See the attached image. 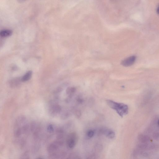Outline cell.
Returning <instances> with one entry per match:
<instances>
[{
	"label": "cell",
	"mask_w": 159,
	"mask_h": 159,
	"mask_svg": "<svg viewBox=\"0 0 159 159\" xmlns=\"http://www.w3.org/2000/svg\"><path fill=\"white\" fill-rule=\"evenodd\" d=\"M77 139V136L75 133H72L69 135L67 140V144L70 149H73L75 146Z\"/></svg>",
	"instance_id": "cell-2"
},
{
	"label": "cell",
	"mask_w": 159,
	"mask_h": 159,
	"mask_svg": "<svg viewBox=\"0 0 159 159\" xmlns=\"http://www.w3.org/2000/svg\"><path fill=\"white\" fill-rule=\"evenodd\" d=\"M76 89L74 87H69L67 89L66 93L67 94L69 95V97H71L72 95L75 93Z\"/></svg>",
	"instance_id": "cell-8"
},
{
	"label": "cell",
	"mask_w": 159,
	"mask_h": 159,
	"mask_svg": "<svg viewBox=\"0 0 159 159\" xmlns=\"http://www.w3.org/2000/svg\"><path fill=\"white\" fill-rule=\"evenodd\" d=\"M158 125L159 126V119L158 120Z\"/></svg>",
	"instance_id": "cell-16"
},
{
	"label": "cell",
	"mask_w": 159,
	"mask_h": 159,
	"mask_svg": "<svg viewBox=\"0 0 159 159\" xmlns=\"http://www.w3.org/2000/svg\"><path fill=\"white\" fill-rule=\"evenodd\" d=\"M157 13L159 15V5L158 7V8L157 10Z\"/></svg>",
	"instance_id": "cell-14"
},
{
	"label": "cell",
	"mask_w": 159,
	"mask_h": 159,
	"mask_svg": "<svg viewBox=\"0 0 159 159\" xmlns=\"http://www.w3.org/2000/svg\"><path fill=\"white\" fill-rule=\"evenodd\" d=\"M82 101H83L82 100V99H81L80 98H79L77 100V101L78 102H79V103H82Z\"/></svg>",
	"instance_id": "cell-13"
},
{
	"label": "cell",
	"mask_w": 159,
	"mask_h": 159,
	"mask_svg": "<svg viewBox=\"0 0 159 159\" xmlns=\"http://www.w3.org/2000/svg\"><path fill=\"white\" fill-rule=\"evenodd\" d=\"M94 135V132L93 130H90L87 132V136L90 138L93 137Z\"/></svg>",
	"instance_id": "cell-10"
},
{
	"label": "cell",
	"mask_w": 159,
	"mask_h": 159,
	"mask_svg": "<svg viewBox=\"0 0 159 159\" xmlns=\"http://www.w3.org/2000/svg\"><path fill=\"white\" fill-rule=\"evenodd\" d=\"M106 103L109 107L115 110L117 108L119 104L117 102L110 100H107Z\"/></svg>",
	"instance_id": "cell-6"
},
{
	"label": "cell",
	"mask_w": 159,
	"mask_h": 159,
	"mask_svg": "<svg viewBox=\"0 0 159 159\" xmlns=\"http://www.w3.org/2000/svg\"><path fill=\"white\" fill-rule=\"evenodd\" d=\"M136 59L135 56H132L123 60L121 64L123 66L128 67L133 65L135 63Z\"/></svg>",
	"instance_id": "cell-4"
},
{
	"label": "cell",
	"mask_w": 159,
	"mask_h": 159,
	"mask_svg": "<svg viewBox=\"0 0 159 159\" xmlns=\"http://www.w3.org/2000/svg\"><path fill=\"white\" fill-rule=\"evenodd\" d=\"M32 75V72L30 71L27 72L25 75L22 77L21 79V80L23 82H26L28 80H29L31 78Z\"/></svg>",
	"instance_id": "cell-7"
},
{
	"label": "cell",
	"mask_w": 159,
	"mask_h": 159,
	"mask_svg": "<svg viewBox=\"0 0 159 159\" xmlns=\"http://www.w3.org/2000/svg\"><path fill=\"white\" fill-rule=\"evenodd\" d=\"M75 115L78 118H79L80 117L81 115V113L78 110L76 111L75 112Z\"/></svg>",
	"instance_id": "cell-11"
},
{
	"label": "cell",
	"mask_w": 159,
	"mask_h": 159,
	"mask_svg": "<svg viewBox=\"0 0 159 159\" xmlns=\"http://www.w3.org/2000/svg\"><path fill=\"white\" fill-rule=\"evenodd\" d=\"M49 107V112L52 116H55L61 112V108L55 101H52Z\"/></svg>",
	"instance_id": "cell-1"
},
{
	"label": "cell",
	"mask_w": 159,
	"mask_h": 159,
	"mask_svg": "<svg viewBox=\"0 0 159 159\" xmlns=\"http://www.w3.org/2000/svg\"><path fill=\"white\" fill-rule=\"evenodd\" d=\"M110 1L112 2H114L116 1V0H110Z\"/></svg>",
	"instance_id": "cell-15"
},
{
	"label": "cell",
	"mask_w": 159,
	"mask_h": 159,
	"mask_svg": "<svg viewBox=\"0 0 159 159\" xmlns=\"http://www.w3.org/2000/svg\"><path fill=\"white\" fill-rule=\"evenodd\" d=\"M47 130L48 132L49 133H52L54 131V127L52 125H49L47 127Z\"/></svg>",
	"instance_id": "cell-9"
},
{
	"label": "cell",
	"mask_w": 159,
	"mask_h": 159,
	"mask_svg": "<svg viewBox=\"0 0 159 159\" xmlns=\"http://www.w3.org/2000/svg\"><path fill=\"white\" fill-rule=\"evenodd\" d=\"M13 33L12 31L5 29L2 30L0 33V35L2 37H7L11 36Z\"/></svg>",
	"instance_id": "cell-5"
},
{
	"label": "cell",
	"mask_w": 159,
	"mask_h": 159,
	"mask_svg": "<svg viewBox=\"0 0 159 159\" xmlns=\"http://www.w3.org/2000/svg\"><path fill=\"white\" fill-rule=\"evenodd\" d=\"M96 150L98 151H101V150H102V147L100 145H98L96 147Z\"/></svg>",
	"instance_id": "cell-12"
},
{
	"label": "cell",
	"mask_w": 159,
	"mask_h": 159,
	"mask_svg": "<svg viewBox=\"0 0 159 159\" xmlns=\"http://www.w3.org/2000/svg\"><path fill=\"white\" fill-rule=\"evenodd\" d=\"M116 111L122 117L124 115L128 114V105L125 104L119 103L118 107Z\"/></svg>",
	"instance_id": "cell-3"
}]
</instances>
